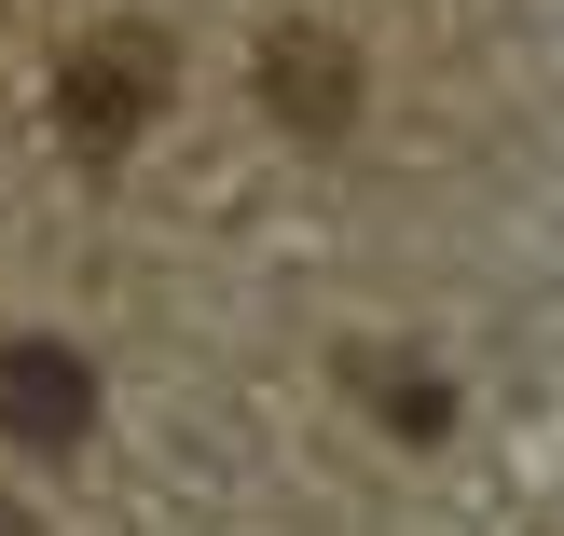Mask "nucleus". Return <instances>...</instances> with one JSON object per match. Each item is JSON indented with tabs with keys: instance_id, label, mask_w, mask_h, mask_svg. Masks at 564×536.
Segmentation results:
<instances>
[{
	"instance_id": "nucleus-1",
	"label": "nucleus",
	"mask_w": 564,
	"mask_h": 536,
	"mask_svg": "<svg viewBox=\"0 0 564 536\" xmlns=\"http://www.w3.org/2000/svg\"><path fill=\"white\" fill-rule=\"evenodd\" d=\"M165 110V28H97L83 55H55V124L69 152H124Z\"/></svg>"
},
{
	"instance_id": "nucleus-2",
	"label": "nucleus",
	"mask_w": 564,
	"mask_h": 536,
	"mask_svg": "<svg viewBox=\"0 0 564 536\" xmlns=\"http://www.w3.org/2000/svg\"><path fill=\"white\" fill-rule=\"evenodd\" d=\"M83 427H97V372H83V344L14 330V344H0V440H28V455H69Z\"/></svg>"
},
{
	"instance_id": "nucleus-3",
	"label": "nucleus",
	"mask_w": 564,
	"mask_h": 536,
	"mask_svg": "<svg viewBox=\"0 0 564 536\" xmlns=\"http://www.w3.org/2000/svg\"><path fill=\"white\" fill-rule=\"evenodd\" d=\"M262 110L290 138H345L358 124V55L330 42V28H275L262 42Z\"/></svg>"
},
{
	"instance_id": "nucleus-4",
	"label": "nucleus",
	"mask_w": 564,
	"mask_h": 536,
	"mask_svg": "<svg viewBox=\"0 0 564 536\" xmlns=\"http://www.w3.org/2000/svg\"><path fill=\"white\" fill-rule=\"evenodd\" d=\"M372 400L400 413L413 440H441V413H455V400H441V372H413V358H400V372H372Z\"/></svg>"
},
{
	"instance_id": "nucleus-5",
	"label": "nucleus",
	"mask_w": 564,
	"mask_h": 536,
	"mask_svg": "<svg viewBox=\"0 0 564 536\" xmlns=\"http://www.w3.org/2000/svg\"><path fill=\"white\" fill-rule=\"evenodd\" d=\"M0 536H42V523H28V510H0Z\"/></svg>"
}]
</instances>
